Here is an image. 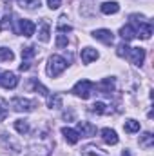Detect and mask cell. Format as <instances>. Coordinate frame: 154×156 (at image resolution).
I'll use <instances>...</instances> for the list:
<instances>
[{"label": "cell", "instance_id": "cell-1", "mask_svg": "<svg viewBox=\"0 0 154 156\" xmlns=\"http://www.w3.org/2000/svg\"><path fill=\"white\" fill-rule=\"evenodd\" d=\"M65 67H67L65 58H62L60 55H53L49 58V62H47V75L51 78H54V76H58V75H62L65 71Z\"/></svg>", "mask_w": 154, "mask_h": 156}, {"label": "cell", "instance_id": "cell-2", "mask_svg": "<svg viewBox=\"0 0 154 156\" xmlns=\"http://www.w3.org/2000/svg\"><path fill=\"white\" fill-rule=\"evenodd\" d=\"M93 82L91 80H78L76 83H75V87H73V93L76 94L78 98H82V100H87L91 94H93Z\"/></svg>", "mask_w": 154, "mask_h": 156}, {"label": "cell", "instance_id": "cell-3", "mask_svg": "<svg viewBox=\"0 0 154 156\" xmlns=\"http://www.w3.org/2000/svg\"><path fill=\"white\" fill-rule=\"evenodd\" d=\"M11 107L18 113H29L37 107L35 100H27V98H13L11 100Z\"/></svg>", "mask_w": 154, "mask_h": 156}, {"label": "cell", "instance_id": "cell-4", "mask_svg": "<svg viewBox=\"0 0 154 156\" xmlns=\"http://www.w3.org/2000/svg\"><path fill=\"white\" fill-rule=\"evenodd\" d=\"M0 85H2L4 89H15V87L18 85V76H16L15 73L5 71V73H2V76H0Z\"/></svg>", "mask_w": 154, "mask_h": 156}, {"label": "cell", "instance_id": "cell-5", "mask_svg": "<svg viewBox=\"0 0 154 156\" xmlns=\"http://www.w3.org/2000/svg\"><path fill=\"white\" fill-rule=\"evenodd\" d=\"M129 58L134 66H142L145 60V49L143 47H131L129 49Z\"/></svg>", "mask_w": 154, "mask_h": 156}, {"label": "cell", "instance_id": "cell-6", "mask_svg": "<svg viewBox=\"0 0 154 156\" xmlns=\"http://www.w3.org/2000/svg\"><path fill=\"white\" fill-rule=\"evenodd\" d=\"M35 29H37V26H35V22H31V20H27V18H22L20 20V27H18V33L20 35H24V37H33L35 35Z\"/></svg>", "mask_w": 154, "mask_h": 156}, {"label": "cell", "instance_id": "cell-7", "mask_svg": "<svg viewBox=\"0 0 154 156\" xmlns=\"http://www.w3.org/2000/svg\"><path fill=\"white\" fill-rule=\"evenodd\" d=\"M93 37L96 40H100L102 44H105V45H111V44L114 42V35H113L109 29H96V31L93 33Z\"/></svg>", "mask_w": 154, "mask_h": 156}, {"label": "cell", "instance_id": "cell-8", "mask_svg": "<svg viewBox=\"0 0 154 156\" xmlns=\"http://www.w3.org/2000/svg\"><path fill=\"white\" fill-rule=\"evenodd\" d=\"M100 136H102V140H103L107 145H116V144H118V134H116V131L109 129V127L102 129V131H100Z\"/></svg>", "mask_w": 154, "mask_h": 156}, {"label": "cell", "instance_id": "cell-9", "mask_svg": "<svg viewBox=\"0 0 154 156\" xmlns=\"http://www.w3.org/2000/svg\"><path fill=\"white\" fill-rule=\"evenodd\" d=\"M80 136H93L96 134V127L89 122H78V131H76Z\"/></svg>", "mask_w": 154, "mask_h": 156}, {"label": "cell", "instance_id": "cell-10", "mask_svg": "<svg viewBox=\"0 0 154 156\" xmlns=\"http://www.w3.org/2000/svg\"><path fill=\"white\" fill-rule=\"evenodd\" d=\"M80 56H82V62L83 64H91V62H94L98 58V51L93 49V47H83L82 53H80Z\"/></svg>", "mask_w": 154, "mask_h": 156}, {"label": "cell", "instance_id": "cell-11", "mask_svg": "<svg viewBox=\"0 0 154 156\" xmlns=\"http://www.w3.org/2000/svg\"><path fill=\"white\" fill-rule=\"evenodd\" d=\"M62 134H64V138H65V142L69 145H76L78 140H80V134H78L75 129H71V127H64L62 129Z\"/></svg>", "mask_w": 154, "mask_h": 156}, {"label": "cell", "instance_id": "cell-12", "mask_svg": "<svg viewBox=\"0 0 154 156\" xmlns=\"http://www.w3.org/2000/svg\"><path fill=\"white\" fill-rule=\"evenodd\" d=\"M151 35H152V26L142 22V24L138 26V29H136V37H140V38H143V40H149Z\"/></svg>", "mask_w": 154, "mask_h": 156}, {"label": "cell", "instance_id": "cell-13", "mask_svg": "<svg viewBox=\"0 0 154 156\" xmlns=\"http://www.w3.org/2000/svg\"><path fill=\"white\" fill-rule=\"evenodd\" d=\"M100 9H102L103 15H116L120 11V4L118 2H103L100 5Z\"/></svg>", "mask_w": 154, "mask_h": 156}, {"label": "cell", "instance_id": "cell-14", "mask_svg": "<svg viewBox=\"0 0 154 156\" xmlns=\"http://www.w3.org/2000/svg\"><path fill=\"white\" fill-rule=\"evenodd\" d=\"M120 37L125 40V42H129V40L136 38V29H134L131 24H127V26H123V27L120 29Z\"/></svg>", "mask_w": 154, "mask_h": 156}, {"label": "cell", "instance_id": "cell-15", "mask_svg": "<svg viewBox=\"0 0 154 156\" xmlns=\"http://www.w3.org/2000/svg\"><path fill=\"white\" fill-rule=\"evenodd\" d=\"M98 89H100L103 94H111V91L114 89V78H103V80L98 83Z\"/></svg>", "mask_w": 154, "mask_h": 156}, {"label": "cell", "instance_id": "cell-16", "mask_svg": "<svg viewBox=\"0 0 154 156\" xmlns=\"http://www.w3.org/2000/svg\"><path fill=\"white\" fill-rule=\"evenodd\" d=\"M49 35H51V31H49V24H47V22H42V24H40V29H38V40L40 42H44V44H47L49 38H51Z\"/></svg>", "mask_w": 154, "mask_h": 156}, {"label": "cell", "instance_id": "cell-17", "mask_svg": "<svg viewBox=\"0 0 154 156\" xmlns=\"http://www.w3.org/2000/svg\"><path fill=\"white\" fill-rule=\"evenodd\" d=\"M123 129L127 131V133H138L140 131V122H136V120H132V118H129V120H125V123H123Z\"/></svg>", "mask_w": 154, "mask_h": 156}, {"label": "cell", "instance_id": "cell-18", "mask_svg": "<svg viewBox=\"0 0 154 156\" xmlns=\"http://www.w3.org/2000/svg\"><path fill=\"white\" fill-rule=\"evenodd\" d=\"M47 105H49L51 109H58V107H62V94L54 93L53 96H49V98H47Z\"/></svg>", "mask_w": 154, "mask_h": 156}, {"label": "cell", "instance_id": "cell-19", "mask_svg": "<svg viewBox=\"0 0 154 156\" xmlns=\"http://www.w3.org/2000/svg\"><path fill=\"white\" fill-rule=\"evenodd\" d=\"M91 111L96 113V115H105V113H109V109H107V105H105L103 102H96V104H93V105H91Z\"/></svg>", "mask_w": 154, "mask_h": 156}, {"label": "cell", "instance_id": "cell-20", "mask_svg": "<svg viewBox=\"0 0 154 156\" xmlns=\"http://www.w3.org/2000/svg\"><path fill=\"white\" fill-rule=\"evenodd\" d=\"M15 129H16L20 134H26V133L29 131V123H27L26 120H16V122H15Z\"/></svg>", "mask_w": 154, "mask_h": 156}, {"label": "cell", "instance_id": "cell-21", "mask_svg": "<svg viewBox=\"0 0 154 156\" xmlns=\"http://www.w3.org/2000/svg\"><path fill=\"white\" fill-rule=\"evenodd\" d=\"M13 58H15V55H13L11 49H7V47H0V60H4V62H11Z\"/></svg>", "mask_w": 154, "mask_h": 156}, {"label": "cell", "instance_id": "cell-22", "mask_svg": "<svg viewBox=\"0 0 154 156\" xmlns=\"http://www.w3.org/2000/svg\"><path fill=\"white\" fill-rule=\"evenodd\" d=\"M22 4V7L26 9H38L40 7V0H18Z\"/></svg>", "mask_w": 154, "mask_h": 156}, {"label": "cell", "instance_id": "cell-23", "mask_svg": "<svg viewBox=\"0 0 154 156\" xmlns=\"http://www.w3.org/2000/svg\"><path fill=\"white\" fill-rule=\"evenodd\" d=\"M35 55H37V49H35L33 45H27V47H24V49H22V58H26V60L33 58Z\"/></svg>", "mask_w": 154, "mask_h": 156}, {"label": "cell", "instance_id": "cell-24", "mask_svg": "<svg viewBox=\"0 0 154 156\" xmlns=\"http://www.w3.org/2000/svg\"><path fill=\"white\" fill-rule=\"evenodd\" d=\"M67 31H73V27L69 24H65V16H62L58 20V33H67Z\"/></svg>", "mask_w": 154, "mask_h": 156}, {"label": "cell", "instance_id": "cell-25", "mask_svg": "<svg viewBox=\"0 0 154 156\" xmlns=\"http://www.w3.org/2000/svg\"><path fill=\"white\" fill-rule=\"evenodd\" d=\"M129 49H131V47L127 45V42H121V44L118 45L116 55H118V56H127V55H129Z\"/></svg>", "mask_w": 154, "mask_h": 156}, {"label": "cell", "instance_id": "cell-26", "mask_svg": "<svg viewBox=\"0 0 154 156\" xmlns=\"http://www.w3.org/2000/svg\"><path fill=\"white\" fill-rule=\"evenodd\" d=\"M143 147H151L152 145V134L151 133H145L143 136H142V142H140Z\"/></svg>", "mask_w": 154, "mask_h": 156}, {"label": "cell", "instance_id": "cell-27", "mask_svg": "<svg viewBox=\"0 0 154 156\" xmlns=\"http://www.w3.org/2000/svg\"><path fill=\"white\" fill-rule=\"evenodd\" d=\"M56 47H67V35H64V33H60L58 37H56Z\"/></svg>", "mask_w": 154, "mask_h": 156}, {"label": "cell", "instance_id": "cell-28", "mask_svg": "<svg viewBox=\"0 0 154 156\" xmlns=\"http://www.w3.org/2000/svg\"><path fill=\"white\" fill-rule=\"evenodd\" d=\"M9 26H11V15L7 13V15H4V18H2V24H0V31L7 29Z\"/></svg>", "mask_w": 154, "mask_h": 156}, {"label": "cell", "instance_id": "cell-29", "mask_svg": "<svg viewBox=\"0 0 154 156\" xmlns=\"http://www.w3.org/2000/svg\"><path fill=\"white\" fill-rule=\"evenodd\" d=\"M5 116H7V104L0 98V122L5 120Z\"/></svg>", "mask_w": 154, "mask_h": 156}, {"label": "cell", "instance_id": "cell-30", "mask_svg": "<svg viewBox=\"0 0 154 156\" xmlns=\"http://www.w3.org/2000/svg\"><path fill=\"white\" fill-rule=\"evenodd\" d=\"M47 5H49L51 9H58V7L62 5V0H47Z\"/></svg>", "mask_w": 154, "mask_h": 156}, {"label": "cell", "instance_id": "cell-31", "mask_svg": "<svg viewBox=\"0 0 154 156\" xmlns=\"http://www.w3.org/2000/svg\"><path fill=\"white\" fill-rule=\"evenodd\" d=\"M35 87H37V91H40V94H44V96H47V94H49V93H47V89H45L42 83H37Z\"/></svg>", "mask_w": 154, "mask_h": 156}, {"label": "cell", "instance_id": "cell-32", "mask_svg": "<svg viewBox=\"0 0 154 156\" xmlns=\"http://www.w3.org/2000/svg\"><path fill=\"white\" fill-rule=\"evenodd\" d=\"M29 67H31V64H29V62H27V60H26V62H22V64H20V71H27V69H29Z\"/></svg>", "mask_w": 154, "mask_h": 156}, {"label": "cell", "instance_id": "cell-33", "mask_svg": "<svg viewBox=\"0 0 154 156\" xmlns=\"http://www.w3.org/2000/svg\"><path fill=\"white\" fill-rule=\"evenodd\" d=\"M0 76H2V71H0Z\"/></svg>", "mask_w": 154, "mask_h": 156}]
</instances>
